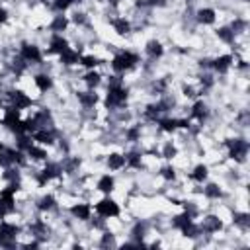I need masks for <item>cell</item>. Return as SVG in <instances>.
<instances>
[{
	"label": "cell",
	"instance_id": "6da1fadb",
	"mask_svg": "<svg viewBox=\"0 0 250 250\" xmlns=\"http://www.w3.org/2000/svg\"><path fill=\"white\" fill-rule=\"evenodd\" d=\"M20 189V182H10L4 189H0V219L16 211V191Z\"/></svg>",
	"mask_w": 250,
	"mask_h": 250
},
{
	"label": "cell",
	"instance_id": "7a4b0ae2",
	"mask_svg": "<svg viewBox=\"0 0 250 250\" xmlns=\"http://www.w3.org/2000/svg\"><path fill=\"white\" fill-rule=\"evenodd\" d=\"M139 62V55L133 51H119L113 59H111V68L117 74H125L127 70H131L133 66H137Z\"/></svg>",
	"mask_w": 250,
	"mask_h": 250
},
{
	"label": "cell",
	"instance_id": "3957f363",
	"mask_svg": "<svg viewBox=\"0 0 250 250\" xmlns=\"http://www.w3.org/2000/svg\"><path fill=\"white\" fill-rule=\"evenodd\" d=\"M129 94H127V88L123 84H111L107 88V94H105V107L107 109H113V107H121L125 105Z\"/></svg>",
	"mask_w": 250,
	"mask_h": 250
},
{
	"label": "cell",
	"instance_id": "277c9868",
	"mask_svg": "<svg viewBox=\"0 0 250 250\" xmlns=\"http://www.w3.org/2000/svg\"><path fill=\"white\" fill-rule=\"evenodd\" d=\"M94 211H96L98 217H102V219H113V217H119V213H121L119 203L113 201L109 195L102 197V199L94 205Z\"/></svg>",
	"mask_w": 250,
	"mask_h": 250
},
{
	"label": "cell",
	"instance_id": "5b68a950",
	"mask_svg": "<svg viewBox=\"0 0 250 250\" xmlns=\"http://www.w3.org/2000/svg\"><path fill=\"white\" fill-rule=\"evenodd\" d=\"M227 148H229V156L230 158L242 162L246 158V154H248V141L240 139V137L238 139H229L227 141Z\"/></svg>",
	"mask_w": 250,
	"mask_h": 250
},
{
	"label": "cell",
	"instance_id": "8992f818",
	"mask_svg": "<svg viewBox=\"0 0 250 250\" xmlns=\"http://www.w3.org/2000/svg\"><path fill=\"white\" fill-rule=\"evenodd\" d=\"M20 57H21L27 64H39V62L43 61V55H41L39 47L33 45V43H21V47H20Z\"/></svg>",
	"mask_w": 250,
	"mask_h": 250
},
{
	"label": "cell",
	"instance_id": "52a82bcc",
	"mask_svg": "<svg viewBox=\"0 0 250 250\" xmlns=\"http://www.w3.org/2000/svg\"><path fill=\"white\" fill-rule=\"evenodd\" d=\"M18 227L14 223L2 221L0 223V246H14L16 236H18Z\"/></svg>",
	"mask_w": 250,
	"mask_h": 250
},
{
	"label": "cell",
	"instance_id": "ba28073f",
	"mask_svg": "<svg viewBox=\"0 0 250 250\" xmlns=\"http://www.w3.org/2000/svg\"><path fill=\"white\" fill-rule=\"evenodd\" d=\"M62 174V166L59 164V162H47L45 166H43V170L39 172V186H45L47 182H51V180H55V178H59Z\"/></svg>",
	"mask_w": 250,
	"mask_h": 250
},
{
	"label": "cell",
	"instance_id": "9c48e42d",
	"mask_svg": "<svg viewBox=\"0 0 250 250\" xmlns=\"http://www.w3.org/2000/svg\"><path fill=\"white\" fill-rule=\"evenodd\" d=\"M8 100H10V105H14L16 109H27V107H31L33 105V100L25 94V92H21V90H14V92H10L8 94Z\"/></svg>",
	"mask_w": 250,
	"mask_h": 250
},
{
	"label": "cell",
	"instance_id": "30bf717a",
	"mask_svg": "<svg viewBox=\"0 0 250 250\" xmlns=\"http://www.w3.org/2000/svg\"><path fill=\"white\" fill-rule=\"evenodd\" d=\"M31 139L37 145H41V146H45V145L49 146V145L55 143V131L51 127H41V129H37V131L31 133Z\"/></svg>",
	"mask_w": 250,
	"mask_h": 250
},
{
	"label": "cell",
	"instance_id": "8fae6325",
	"mask_svg": "<svg viewBox=\"0 0 250 250\" xmlns=\"http://www.w3.org/2000/svg\"><path fill=\"white\" fill-rule=\"evenodd\" d=\"M232 62H234V59H232V55H219V57H215L213 61H211V68L215 70V72H219V74H225L230 66H232Z\"/></svg>",
	"mask_w": 250,
	"mask_h": 250
},
{
	"label": "cell",
	"instance_id": "7c38bea8",
	"mask_svg": "<svg viewBox=\"0 0 250 250\" xmlns=\"http://www.w3.org/2000/svg\"><path fill=\"white\" fill-rule=\"evenodd\" d=\"M59 62H61L62 66H74V64H78V62H80V51H78V49H72V47L64 49V51L59 55Z\"/></svg>",
	"mask_w": 250,
	"mask_h": 250
},
{
	"label": "cell",
	"instance_id": "4fadbf2b",
	"mask_svg": "<svg viewBox=\"0 0 250 250\" xmlns=\"http://www.w3.org/2000/svg\"><path fill=\"white\" fill-rule=\"evenodd\" d=\"M64 49H68V41L66 37H62V33H53L49 39V53L61 55Z\"/></svg>",
	"mask_w": 250,
	"mask_h": 250
},
{
	"label": "cell",
	"instance_id": "5bb4252c",
	"mask_svg": "<svg viewBox=\"0 0 250 250\" xmlns=\"http://www.w3.org/2000/svg\"><path fill=\"white\" fill-rule=\"evenodd\" d=\"M70 215L78 221H88L92 217V207L88 203H82V201L74 203V205H70Z\"/></svg>",
	"mask_w": 250,
	"mask_h": 250
},
{
	"label": "cell",
	"instance_id": "9a60e30c",
	"mask_svg": "<svg viewBox=\"0 0 250 250\" xmlns=\"http://www.w3.org/2000/svg\"><path fill=\"white\" fill-rule=\"evenodd\" d=\"M33 84H35V88L39 90V92H49L51 88H53V78L47 74V72H37L35 76H33Z\"/></svg>",
	"mask_w": 250,
	"mask_h": 250
},
{
	"label": "cell",
	"instance_id": "2e32d148",
	"mask_svg": "<svg viewBox=\"0 0 250 250\" xmlns=\"http://www.w3.org/2000/svg\"><path fill=\"white\" fill-rule=\"evenodd\" d=\"M207 115H209V109H207L205 102H203V100H197V102H195V104L191 105L189 117H191V119H197L199 123H203V121L207 119Z\"/></svg>",
	"mask_w": 250,
	"mask_h": 250
},
{
	"label": "cell",
	"instance_id": "e0dca14e",
	"mask_svg": "<svg viewBox=\"0 0 250 250\" xmlns=\"http://www.w3.org/2000/svg\"><path fill=\"white\" fill-rule=\"evenodd\" d=\"M96 189L102 191V193H105V195H109V193L115 189V178H113L111 174L100 176V180H98V184H96Z\"/></svg>",
	"mask_w": 250,
	"mask_h": 250
},
{
	"label": "cell",
	"instance_id": "ac0fdd59",
	"mask_svg": "<svg viewBox=\"0 0 250 250\" xmlns=\"http://www.w3.org/2000/svg\"><path fill=\"white\" fill-rule=\"evenodd\" d=\"M199 227H201V230H205V232H219V230L223 229V221H221L217 215H207Z\"/></svg>",
	"mask_w": 250,
	"mask_h": 250
},
{
	"label": "cell",
	"instance_id": "d6986e66",
	"mask_svg": "<svg viewBox=\"0 0 250 250\" xmlns=\"http://www.w3.org/2000/svg\"><path fill=\"white\" fill-rule=\"evenodd\" d=\"M111 27H113V31H115L117 35H129V31H131V21H129L125 16H119V18L111 20Z\"/></svg>",
	"mask_w": 250,
	"mask_h": 250
},
{
	"label": "cell",
	"instance_id": "ffe728a7",
	"mask_svg": "<svg viewBox=\"0 0 250 250\" xmlns=\"http://www.w3.org/2000/svg\"><path fill=\"white\" fill-rule=\"evenodd\" d=\"M98 94L94 92V90H86V92H78V102H80V105L82 107H86V109H90V107H94L96 104H98Z\"/></svg>",
	"mask_w": 250,
	"mask_h": 250
},
{
	"label": "cell",
	"instance_id": "44dd1931",
	"mask_svg": "<svg viewBox=\"0 0 250 250\" xmlns=\"http://www.w3.org/2000/svg\"><path fill=\"white\" fill-rule=\"evenodd\" d=\"M217 20V12L213 8H199L197 10V21L203 25H211Z\"/></svg>",
	"mask_w": 250,
	"mask_h": 250
},
{
	"label": "cell",
	"instance_id": "7402d4cb",
	"mask_svg": "<svg viewBox=\"0 0 250 250\" xmlns=\"http://www.w3.org/2000/svg\"><path fill=\"white\" fill-rule=\"evenodd\" d=\"M145 51H146V55H148L152 61H156V59H160V57L164 55V47H162V43L156 41V39H150V41L146 43Z\"/></svg>",
	"mask_w": 250,
	"mask_h": 250
},
{
	"label": "cell",
	"instance_id": "603a6c76",
	"mask_svg": "<svg viewBox=\"0 0 250 250\" xmlns=\"http://www.w3.org/2000/svg\"><path fill=\"white\" fill-rule=\"evenodd\" d=\"M68 23H70V20H68L66 16L59 14V16H55V18L51 20V23H49V29H51L53 33H61V31H64V29L68 27Z\"/></svg>",
	"mask_w": 250,
	"mask_h": 250
},
{
	"label": "cell",
	"instance_id": "cb8c5ba5",
	"mask_svg": "<svg viewBox=\"0 0 250 250\" xmlns=\"http://www.w3.org/2000/svg\"><path fill=\"white\" fill-rule=\"evenodd\" d=\"M105 164H107L109 170L117 172V170H121V168L125 166V154H121V152H111V154L107 156Z\"/></svg>",
	"mask_w": 250,
	"mask_h": 250
},
{
	"label": "cell",
	"instance_id": "d4e9b609",
	"mask_svg": "<svg viewBox=\"0 0 250 250\" xmlns=\"http://www.w3.org/2000/svg\"><path fill=\"white\" fill-rule=\"evenodd\" d=\"M207 176H209L207 164H197V166L189 172V180H193V182H197V184H203V182L207 180Z\"/></svg>",
	"mask_w": 250,
	"mask_h": 250
},
{
	"label": "cell",
	"instance_id": "484cf974",
	"mask_svg": "<svg viewBox=\"0 0 250 250\" xmlns=\"http://www.w3.org/2000/svg\"><path fill=\"white\" fill-rule=\"evenodd\" d=\"M25 154H27V158H31V160H35V162H43V160H47V150L43 148V146H37V145H31L27 150H25Z\"/></svg>",
	"mask_w": 250,
	"mask_h": 250
},
{
	"label": "cell",
	"instance_id": "4316f807",
	"mask_svg": "<svg viewBox=\"0 0 250 250\" xmlns=\"http://www.w3.org/2000/svg\"><path fill=\"white\" fill-rule=\"evenodd\" d=\"M156 125H158V129L164 131V133H174V131L178 129V119H176V117H160V119L156 121Z\"/></svg>",
	"mask_w": 250,
	"mask_h": 250
},
{
	"label": "cell",
	"instance_id": "83f0119b",
	"mask_svg": "<svg viewBox=\"0 0 250 250\" xmlns=\"http://www.w3.org/2000/svg\"><path fill=\"white\" fill-rule=\"evenodd\" d=\"M82 82H84V84H86L90 90H94V88H96V86L102 82V76H100V72H98L96 68H92V70H88V72L82 76Z\"/></svg>",
	"mask_w": 250,
	"mask_h": 250
},
{
	"label": "cell",
	"instance_id": "f1b7e54d",
	"mask_svg": "<svg viewBox=\"0 0 250 250\" xmlns=\"http://www.w3.org/2000/svg\"><path fill=\"white\" fill-rule=\"evenodd\" d=\"M55 207H57V199H55V195H51V193L37 199V209H39V211H51V209H55Z\"/></svg>",
	"mask_w": 250,
	"mask_h": 250
},
{
	"label": "cell",
	"instance_id": "f546056e",
	"mask_svg": "<svg viewBox=\"0 0 250 250\" xmlns=\"http://www.w3.org/2000/svg\"><path fill=\"white\" fill-rule=\"evenodd\" d=\"M31 145H33V139H31V135H29V133L16 135V148H18V150L25 152V150H27Z\"/></svg>",
	"mask_w": 250,
	"mask_h": 250
},
{
	"label": "cell",
	"instance_id": "4dcf8cb0",
	"mask_svg": "<svg viewBox=\"0 0 250 250\" xmlns=\"http://www.w3.org/2000/svg\"><path fill=\"white\" fill-rule=\"evenodd\" d=\"M193 221V215H189L188 211H184V213H180V215H176V217H172V227L174 229H184L188 223H191Z\"/></svg>",
	"mask_w": 250,
	"mask_h": 250
},
{
	"label": "cell",
	"instance_id": "1f68e13d",
	"mask_svg": "<svg viewBox=\"0 0 250 250\" xmlns=\"http://www.w3.org/2000/svg\"><path fill=\"white\" fill-rule=\"evenodd\" d=\"M143 164V154L137 152V150H131L125 154V166H131V168H141Z\"/></svg>",
	"mask_w": 250,
	"mask_h": 250
},
{
	"label": "cell",
	"instance_id": "d6a6232c",
	"mask_svg": "<svg viewBox=\"0 0 250 250\" xmlns=\"http://www.w3.org/2000/svg\"><path fill=\"white\" fill-rule=\"evenodd\" d=\"M80 158L78 156H68V158H64V162L61 164L62 166V172H66V174H74L76 170H78V166H80Z\"/></svg>",
	"mask_w": 250,
	"mask_h": 250
},
{
	"label": "cell",
	"instance_id": "836d02e7",
	"mask_svg": "<svg viewBox=\"0 0 250 250\" xmlns=\"http://www.w3.org/2000/svg\"><path fill=\"white\" fill-rule=\"evenodd\" d=\"M180 232H182L186 238H197L203 230H201V227H199V225H195V223L191 221V223H188L184 229H180Z\"/></svg>",
	"mask_w": 250,
	"mask_h": 250
},
{
	"label": "cell",
	"instance_id": "e575fe53",
	"mask_svg": "<svg viewBox=\"0 0 250 250\" xmlns=\"http://www.w3.org/2000/svg\"><path fill=\"white\" fill-rule=\"evenodd\" d=\"M217 37H219L223 43H229V45H230V43H234V37H236V35H234V31H232L229 25H223V27L217 29Z\"/></svg>",
	"mask_w": 250,
	"mask_h": 250
},
{
	"label": "cell",
	"instance_id": "d590c367",
	"mask_svg": "<svg viewBox=\"0 0 250 250\" xmlns=\"http://www.w3.org/2000/svg\"><path fill=\"white\" fill-rule=\"evenodd\" d=\"M100 62H102V61H100L96 55H80V62H78V64H82L84 68L92 70V68H96Z\"/></svg>",
	"mask_w": 250,
	"mask_h": 250
},
{
	"label": "cell",
	"instance_id": "8d00e7d4",
	"mask_svg": "<svg viewBox=\"0 0 250 250\" xmlns=\"http://www.w3.org/2000/svg\"><path fill=\"white\" fill-rule=\"evenodd\" d=\"M203 193H205V197H209V199H219V197L223 195V191H221V188H219L217 184H207V186L203 188Z\"/></svg>",
	"mask_w": 250,
	"mask_h": 250
},
{
	"label": "cell",
	"instance_id": "74e56055",
	"mask_svg": "<svg viewBox=\"0 0 250 250\" xmlns=\"http://www.w3.org/2000/svg\"><path fill=\"white\" fill-rule=\"evenodd\" d=\"M72 4H74V0H53V10L59 12V14H62V12H66Z\"/></svg>",
	"mask_w": 250,
	"mask_h": 250
},
{
	"label": "cell",
	"instance_id": "f35d334b",
	"mask_svg": "<svg viewBox=\"0 0 250 250\" xmlns=\"http://www.w3.org/2000/svg\"><path fill=\"white\" fill-rule=\"evenodd\" d=\"M125 139L131 141V143L139 141V139H141V129H139V127H131V129H127V131H125Z\"/></svg>",
	"mask_w": 250,
	"mask_h": 250
},
{
	"label": "cell",
	"instance_id": "ab89813d",
	"mask_svg": "<svg viewBox=\"0 0 250 250\" xmlns=\"http://www.w3.org/2000/svg\"><path fill=\"white\" fill-rule=\"evenodd\" d=\"M176 154H178V148H176L172 143H166V145H164V148H162V156L170 160V158H174Z\"/></svg>",
	"mask_w": 250,
	"mask_h": 250
},
{
	"label": "cell",
	"instance_id": "60d3db41",
	"mask_svg": "<svg viewBox=\"0 0 250 250\" xmlns=\"http://www.w3.org/2000/svg\"><path fill=\"white\" fill-rule=\"evenodd\" d=\"M160 176H162L164 180H168V182L176 180V170H174V166H164V168H160Z\"/></svg>",
	"mask_w": 250,
	"mask_h": 250
},
{
	"label": "cell",
	"instance_id": "b9f144b4",
	"mask_svg": "<svg viewBox=\"0 0 250 250\" xmlns=\"http://www.w3.org/2000/svg\"><path fill=\"white\" fill-rule=\"evenodd\" d=\"M145 230H146L145 223H137L135 229H133V236L139 240V244H141V240H143V236H145Z\"/></svg>",
	"mask_w": 250,
	"mask_h": 250
},
{
	"label": "cell",
	"instance_id": "7bdbcfd3",
	"mask_svg": "<svg viewBox=\"0 0 250 250\" xmlns=\"http://www.w3.org/2000/svg\"><path fill=\"white\" fill-rule=\"evenodd\" d=\"M234 223L246 229V227H248V215H246V213H240V215H236V217H234Z\"/></svg>",
	"mask_w": 250,
	"mask_h": 250
},
{
	"label": "cell",
	"instance_id": "ee69618b",
	"mask_svg": "<svg viewBox=\"0 0 250 250\" xmlns=\"http://www.w3.org/2000/svg\"><path fill=\"white\" fill-rule=\"evenodd\" d=\"M72 21H74V23H80V25H82V23L86 21V18H84V14H78V12H76V14L72 16Z\"/></svg>",
	"mask_w": 250,
	"mask_h": 250
},
{
	"label": "cell",
	"instance_id": "f6af8a7d",
	"mask_svg": "<svg viewBox=\"0 0 250 250\" xmlns=\"http://www.w3.org/2000/svg\"><path fill=\"white\" fill-rule=\"evenodd\" d=\"M107 244H113V236L109 232H105L104 238H102V246H107Z\"/></svg>",
	"mask_w": 250,
	"mask_h": 250
},
{
	"label": "cell",
	"instance_id": "bcb514c9",
	"mask_svg": "<svg viewBox=\"0 0 250 250\" xmlns=\"http://www.w3.org/2000/svg\"><path fill=\"white\" fill-rule=\"evenodd\" d=\"M6 21H8V10L0 6V25H2V23H6Z\"/></svg>",
	"mask_w": 250,
	"mask_h": 250
},
{
	"label": "cell",
	"instance_id": "7dc6e473",
	"mask_svg": "<svg viewBox=\"0 0 250 250\" xmlns=\"http://www.w3.org/2000/svg\"><path fill=\"white\" fill-rule=\"evenodd\" d=\"M98 2H107V4H111V6H117V4H119V0H98Z\"/></svg>",
	"mask_w": 250,
	"mask_h": 250
},
{
	"label": "cell",
	"instance_id": "c3c4849f",
	"mask_svg": "<svg viewBox=\"0 0 250 250\" xmlns=\"http://www.w3.org/2000/svg\"><path fill=\"white\" fill-rule=\"evenodd\" d=\"M156 2H158V0H150V2H148V6H150V4H156Z\"/></svg>",
	"mask_w": 250,
	"mask_h": 250
},
{
	"label": "cell",
	"instance_id": "681fc988",
	"mask_svg": "<svg viewBox=\"0 0 250 250\" xmlns=\"http://www.w3.org/2000/svg\"><path fill=\"white\" fill-rule=\"evenodd\" d=\"M74 2H78V4H80V2H84V0H74Z\"/></svg>",
	"mask_w": 250,
	"mask_h": 250
},
{
	"label": "cell",
	"instance_id": "f907efd6",
	"mask_svg": "<svg viewBox=\"0 0 250 250\" xmlns=\"http://www.w3.org/2000/svg\"><path fill=\"white\" fill-rule=\"evenodd\" d=\"M242 2H248V0H242Z\"/></svg>",
	"mask_w": 250,
	"mask_h": 250
}]
</instances>
